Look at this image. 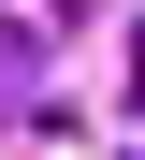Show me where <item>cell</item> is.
Listing matches in <instances>:
<instances>
[{
    "label": "cell",
    "instance_id": "1",
    "mask_svg": "<svg viewBox=\"0 0 145 160\" xmlns=\"http://www.w3.org/2000/svg\"><path fill=\"white\" fill-rule=\"evenodd\" d=\"M29 88H44V29H0V117H29Z\"/></svg>",
    "mask_w": 145,
    "mask_h": 160
}]
</instances>
